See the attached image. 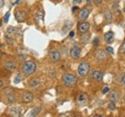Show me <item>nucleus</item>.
Listing matches in <instances>:
<instances>
[{"mask_svg":"<svg viewBox=\"0 0 125 117\" xmlns=\"http://www.w3.org/2000/svg\"><path fill=\"white\" fill-rule=\"evenodd\" d=\"M62 83L65 87L67 88H72L76 85L77 83V77L73 74H70V73H66V74H63L62 76Z\"/></svg>","mask_w":125,"mask_h":117,"instance_id":"1","label":"nucleus"},{"mask_svg":"<svg viewBox=\"0 0 125 117\" xmlns=\"http://www.w3.org/2000/svg\"><path fill=\"white\" fill-rule=\"evenodd\" d=\"M37 70V64L35 61L27 60L22 65V71L25 75H32Z\"/></svg>","mask_w":125,"mask_h":117,"instance_id":"2","label":"nucleus"},{"mask_svg":"<svg viewBox=\"0 0 125 117\" xmlns=\"http://www.w3.org/2000/svg\"><path fill=\"white\" fill-rule=\"evenodd\" d=\"M90 72V64L88 62H81L78 66V74L81 77H86Z\"/></svg>","mask_w":125,"mask_h":117,"instance_id":"3","label":"nucleus"},{"mask_svg":"<svg viewBox=\"0 0 125 117\" xmlns=\"http://www.w3.org/2000/svg\"><path fill=\"white\" fill-rule=\"evenodd\" d=\"M49 58L51 59V61H53V62H58V61H60V59H61V54H60L59 50H57V49H52V50L49 52Z\"/></svg>","mask_w":125,"mask_h":117,"instance_id":"4","label":"nucleus"},{"mask_svg":"<svg viewBox=\"0 0 125 117\" xmlns=\"http://www.w3.org/2000/svg\"><path fill=\"white\" fill-rule=\"evenodd\" d=\"M89 102V96L87 93H81L77 97V104L78 106H86Z\"/></svg>","mask_w":125,"mask_h":117,"instance_id":"5","label":"nucleus"},{"mask_svg":"<svg viewBox=\"0 0 125 117\" xmlns=\"http://www.w3.org/2000/svg\"><path fill=\"white\" fill-rule=\"evenodd\" d=\"M15 16H16V19L18 22H23L26 19L27 14H26L25 11H16Z\"/></svg>","mask_w":125,"mask_h":117,"instance_id":"6","label":"nucleus"},{"mask_svg":"<svg viewBox=\"0 0 125 117\" xmlns=\"http://www.w3.org/2000/svg\"><path fill=\"white\" fill-rule=\"evenodd\" d=\"M81 55V48L78 46H74L70 50V57L72 58H78Z\"/></svg>","mask_w":125,"mask_h":117,"instance_id":"7","label":"nucleus"},{"mask_svg":"<svg viewBox=\"0 0 125 117\" xmlns=\"http://www.w3.org/2000/svg\"><path fill=\"white\" fill-rule=\"evenodd\" d=\"M89 15H90V10L87 9V8H83L80 11V14H79L78 17L81 21H84V20H86L89 17Z\"/></svg>","mask_w":125,"mask_h":117,"instance_id":"8","label":"nucleus"},{"mask_svg":"<svg viewBox=\"0 0 125 117\" xmlns=\"http://www.w3.org/2000/svg\"><path fill=\"white\" fill-rule=\"evenodd\" d=\"M10 114L12 116H22V108L18 107H13L10 109Z\"/></svg>","mask_w":125,"mask_h":117,"instance_id":"9","label":"nucleus"},{"mask_svg":"<svg viewBox=\"0 0 125 117\" xmlns=\"http://www.w3.org/2000/svg\"><path fill=\"white\" fill-rule=\"evenodd\" d=\"M4 67H5L6 70H8L10 72H13V71H15L16 69V64L14 61H12V60H8V61L5 62Z\"/></svg>","mask_w":125,"mask_h":117,"instance_id":"10","label":"nucleus"},{"mask_svg":"<svg viewBox=\"0 0 125 117\" xmlns=\"http://www.w3.org/2000/svg\"><path fill=\"white\" fill-rule=\"evenodd\" d=\"M95 58L98 60H105L107 59V53L104 50H97L95 52Z\"/></svg>","mask_w":125,"mask_h":117,"instance_id":"11","label":"nucleus"},{"mask_svg":"<svg viewBox=\"0 0 125 117\" xmlns=\"http://www.w3.org/2000/svg\"><path fill=\"white\" fill-rule=\"evenodd\" d=\"M92 78L96 82H100L103 80V73L99 70H94L92 73Z\"/></svg>","mask_w":125,"mask_h":117,"instance_id":"12","label":"nucleus"},{"mask_svg":"<svg viewBox=\"0 0 125 117\" xmlns=\"http://www.w3.org/2000/svg\"><path fill=\"white\" fill-rule=\"evenodd\" d=\"M89 29H90V23H88V22H82L78 26V31L82 34L87 33Z\"/></svg>","mask_w":125,"mask_h":117,"instance_id":"13","label":"nucleus"},{"mask_svg":"<svg viewBox=\"0 0 125 117\" xmlns=\"http://www.w3.org/2000/svg\"><path fill=\"white\" fill-rule=\"evenodd\" d=\"M22 102L23 103H30L33 101V99H34V96H33V94L30 93V92H25V93H23L22 94Z\"/></svg>","mask_w":125,"mask_h":117,"instance_id":"14","label":"nucleus"},{"mask_svg":"<svg viewBox=\"0 0 125 117\" xmlns=\"http://www.w3.org/2000/svg\"><path fill=\"white\" fill-rule=\"evenodd\" d=\"M109 99L111 102H114V103H116L119 101V94L115 91V90H113L111 91L109 95Z\"/></svg>","mask_w":125,"mask_h":117,"instance_id":"15","label":"nucleus"},{"mask_svg":"<svg viewBox=\"0 0 125 117\" xmlns=\"http://www.w3.org/2000/svg\"><path fill=\"white\" fill-rule=\"evenodd\" d=\"M104 39H105V41L108 44L112 43L114 41V39H115V34L112 31H109L104 35Z\"/></svg>","mask_w":125,"mask_h":117,"instance_id":"16","label":"nucleus"},{"mask_svg":"<svg viewBox=\"0 0 125 117\" xmlns=\"http://www.w3.org/2000/svg\"><path fill=\"white\" fill-rule=\"evenodd\" d=\"M42 110V107H34L33 109H31L28 113V116L33 117V116H37Z\"/></svg>","mask_w":125,"mask_h":117,"instance_id":"17","label":"nucleus"},{"mask_svg":"<svg viewBox=\"0 0 125 117\" xmlns=\"http://www.w3.org/2000/svg\"><path fill=\"white\" fill-rule=\"evenodd\" d=\"M41 80L40 79H38V78H36V79H33L31 80L30 82H29V86L31 87V88H37V87H39L40 85H41Z\"/></svg>","mask_w":125,"mask_h":117,"instance_id":"18","label":"nucleus"},{"mask_svg":"<svg viewBox=\"0 0 125 117\" xmlns=\"http://www.w3.org/2000/svg\"><path fill=\"white\" fill-rule=\"evenodd\" d=\"M103 14H104V16H105L106 20H107L108 22H111V21H112V18H113L112 13L110 12L109 10H104V11H103Z\"/></svg>","mask_w":125,"mask_h":117,"instance_id":"19","label":"nucleus"},{"mask_svg":"<svg viewBox=\"0 0 125 117\" xmlns=\"http://www.w3.org/2000/svg\"><path fill=\"white\" fill-rule=\"evenodd\" d=\"M118 83H119L120 86H122V87L125 88V72L119 74V76H118Z\"/></svg>","mask_w":125,"mask_h":117,"instance_id":"20","label":"nucleus"},{"mask_svg":"<svg viewBox=\"0 0 125 117\" xmlns=\"http://www.w3.org/2000/svg\"><path fill=\"white\" fill-rule=\"evenodd\" d=\"M7 99H8V101L11 103V104H14V103L16 101V95H15L13 92H11V93H9V94L7 95Z\"/></svg>","mask_w":125,"mask_h":117,"instance_id":"21","label":"nucleus"},{"mask_svg":"<svg viewBox=\"0 0 125 117\" xmlns=\"http://www.w3.org/2000/svg\"><path fill=\"white\" fill-rule=\"evenodd\" d=\"M17 31H18V29L16 28V27H9L7 29V33L10 34V35H14V34L17 33Z\"/></svg>","mask_w":125,"mask_h":117,"instance_id":"22","label":"nucleus"},{"mask_svg":"<svg viewBox=\"0 0 125 117\" xmlns=\"http://www.w3.org/2000/svg\"><path fill=\"white\" fill-rule=\"evenodd\" d=\"M21 80H22L21 74H17V76H16V78H15V80H14V83H15V84H18V83L21 82Z\"/></svg>","mask_w":125,"mask_h":117,"instance_id":"23","label":"nucleus"},{"mask_svg":"<svg viewBox=\"0 0 125 117\" xmlns=\"http://www.w3.org/2000/svg\"><path fill=\"white\" fill-rule=\"evenodd\" d=\"M89 39H90V35L88 34V35H84L82 38H81V39H82V41L84 42V43H87L88 41H89Z\"/></svg>","mask_w":125,"mask_h":117,"instance_id":"24","label":"nucleus"},{"mask_svg":"<svg viewBox=\"0 0 125 117\" xmlns=\"http://www.w3.org/2000/svg\"><path fill=\"white\" fill-rule=\"evenodd\" d=\"M108 108H109L110 110H115V103L114 102H111L108 104Z\"/></svg>","mask_w":125,"mask_h":117,"instance_id":"25","label":"nucleus"},{"mask_svg":"<svg viewBox=\"0 0 125 117\" xmlns=\"http://www.w3.org/2000/svg\"><path fill=\"white\" fill-rule=\"evenodd\" d=\"M106 51H107L108 53H110L111 55H114V48H113V47H111V46H108V47L106 48Z\"/></svg>","mask_w":125,"mask_h":117,"instance_id":"26","label":"nucleus"},{"mask_svg":"<svg viewBox=\"0 0 125 117\" xmlns=\"http://www.w3.org/2000/svg\"><path fill=\"white\" fill-rule=\"evenodd\" d=\"M5 39H6V40H7V42H8V43H9V44H13V43H14V39H10V38H9L8 36H7V37H6Z\"/></svg>","mask_w":125,"mask_h":117,"instance_id":"27","label":"nucleus"},{"mask_svg":"<svg viewBox=\"0 0 125 117\" xmlns=\"http://www.w3.org/2000/svg\"><path fill=\"white\" fill-rule=\"evenodd\" d=\"M9 16H10V12L6 13V15H5V17H4V20H5V22H8V20H9Z\"/></svg>","mask_w":125,"mask_h":117,"instance_id":"28","label":"nucleus"},{"mask_svg":"<svg viewBox=\"0 0 125 117\" xmlns=\"http://www.w3.org/2000/svg\"><path fill=\"white\" fill-rule=\"evenodd\" d=\"M109 91H110V88H108V87H106V88H103V94H107V93H109Z\"/></svg>","mask_w":125,"mask_h":117,"instance_id":"29","label":"nucleus"},{"mask_svg":"<svg viewBox=\"0 0 125 117\" xmlns=\"http://www.w3.org/2000/svg\"><path fill=\"white\" fill-rule=\"evenodd\" d=\"M121 52L123 53V55L125 56V39L123 41V44H122V47H121Z\"/></svg>","mask_w":125,"mask_h":117,"instance_id":"30","label":"nucleus"},{"mask_svg":"<svg viewBox=\"0 0 125 117\" xmlns=\"http://www.w3.org/2000/svg\"><path fill=\"white\" fill-rule=\"evenodd\" d=\"M98 43H99V39L95 38L94 39V45H98Z\"/></svg>","mask_w":125,"mask_h":117,"instance_id":"31","label":"nucleus"},{"mask_svg":"<svg viewBox=\"0 0 125 117\" xmlns=\"http://www.w3.org/2000/svg\"><path fill=\"white\" fill-rule=\"evenodd\" d=\"M72 1H73V4H75V5H78V4L82 3V0H72Z\"/></svg>","mask_w":125,"mask_h":117,"instance_id":"32","label":"nucleus"},{"mask_svg":"<svg viewBox=\"0 0 125 117\" xmlns=\"http://www.w3.org/2000/svg\"><path fill=\"white\" fill-rule=\"evenodd\" d=\"M102 1H103V0H94V4H96V5H99V4H101V3H102Z\"/></svg>","mask_w":125,"mask_h":117,"instance_id":"33","label":"nucleus"},{"mask_svg":"<svg viewBox=\"0 0 125 117\" xmlns=\"http://www.w3.org/2000/svg\"><path fill=\"white\" fill-rule=\"evenodd\" d=\"M74 35H75V33H74L73 31H71V32L69 33V38H73V37H74Z\"/></svg>","mask_w":125,"mask_h":117,"instance_id":"34","label":"nucleus"},{"mask_svg":"<svg viewBox=\"0 0 125 117\" xmlns=\"http://www.w3.org/2000/svg\"><path fill=\"white\" fill-rule=\"evenodd\" d=\"M4 6V0H0V7Z\"/></svg>","mask_w":125,"mask_h":117,"instance_id":"35","label":"nucleus"},{"mask_svg":"<svg viewBox=\"0 0 125 117\" xmlns=\"http://www.w3.org/2000/svg\"><path fill=\"white\" fill-rule=\"evenodd\" d=\"M3 84H4V83H3V81H2L1 79H0V88H1L2 86H3Z\"/></svg>","mask_w":125,"mask_h":117,"instance_id":"36","label":"nucleus"},{"mask_svg":"<svg viewBox=\"0 0 125 117\" xmlns=\"http://www.w3.org/2000/svg\"><path fill=\"white\" fill-rule=\"evenodd\" d=\"M77 9H78V7H74V8L72 9V12H74V11H76Z\"/></svg>","mask_w":125,"mask_h":117,"instance_id":"37","label":"nucleus"},{"mask_svg":"<svg viewBox=\"0 0 125 117\" xmlns=\"http://www.w3.org/2000/svg\"><path fill=\"white\" fill-rule=\"evenodd\" d=\"M86 1H87V3H88V4H90V3H91V0H86Z\"/></svg>","mask_w":125,"mask_h":117,"instance_id":"38","label":"nucleus"},{"mask_svg":"<svg viewBox=\"0 0 125 117\" xmlns=\"http://www.w3.org/2000/svg\"><path fill=\"white\" fill-rule=\"evenodd\" d=\"M1 57H2V53L0 52V58H1Z\"/></svg>","mask_w":125,"mask_h":117,"instance_id":"39","label":"nucleus"},{"mask_svg":"<svg viewBox=\"0 0 125 117\" xmlns=\"http://www.w3.org/2000/svg\"><path fill=\"white\" fill-rule=\"evenodd\" d=\"M1 25H2V22H1V20H0V26H1Z\"/></svg>","mask_w":125,"mask_h":117,"instance_id":"40","label":"nucleus"},{"mask_svg":"<svg viewBox=\"0 0 125 117\" xmlns=\"http://www.w3.org/2000/svg\"><path fill=\"white\" fill-rule=\"evenodd\" d=\"M123 11H124V13H125V6H124V9H123Z\"/></svg>","mask_w":125,"mask_h":117,"instance_id":"41","label":"nucleus"}]
</instances>
